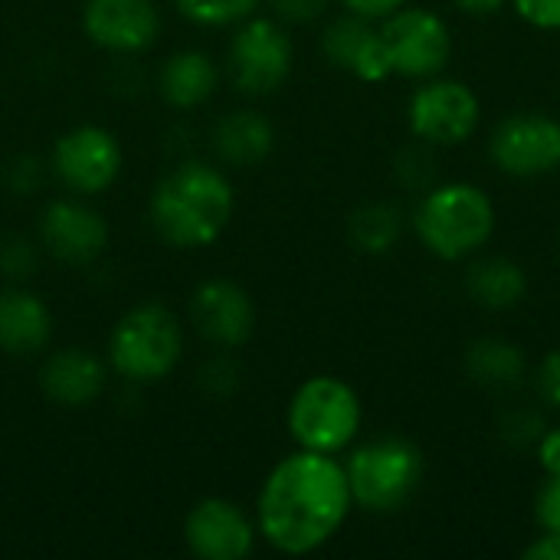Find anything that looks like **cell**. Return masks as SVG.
<instances>
[{
	"label": "cell",
	"instance_id": "obj_1",
	"mask_svg": "<svg viewBox=\"0 0 560 560\" xmlns=\"http://www.w3.org/2000/svg\"><path fill=\"white\" fill-rule=\"evenodd\" d=\"M354 509L345 463L328 453L299 450L285 456L262 482L256 525L282 555H312L325 548Z\"/></svg>",
	"mask_w": 560,
	"mask_h": 560
},
{
	"label": "cell",
	"instance_id": "obj_2",
	"mask_svg": "<svg viewBox=\"0 0 560 560\" xmlns=\"http://www.w3.org/2000/svg\"><path fill=\"white\" fill-rule=\"evenodd\" d=\"M236 207L226 174L203 161H184L151 194V223L177 249H200L220 240Z\"/></svg>",
	"mask_w": 560,
	"mask_h": 560
},
{
	"label": "cell",
	"instance_id": "obj_3",
	"mask_svg": "<svg viewBox=\"0 0 560 560\" xmlns=\"http://www.w3.org/2000/svg\"><path fill=\"white\" fill-rule=\"evenodd\" d=\"M413 233L423 249L443 262L469 259L495 233V203L469 180L433 184L413 210Z\"/></svg>",
	"mask_w": 560,
	"mask_h": 560
},
{
	"label": "cell",
	"instance_id": "obj_4",
	"mask_svg": "<svg viewBox=\"0 0 560 560\" xmlns=\"http://www.w3.org/2000/svg\"><path fill=\"white\" fill-rule=\"evenodd\" d=\"M423 453L400 436L371 440L345 463L354 505L374 515H394L407 509L423 482Z\"/></svg>",
	"mask_w": 560,
	"mask_h": 560
},
{
	"label": "cell",
	"instance_id": "obj_5",
	"mask_svg": "<svg viewBox=\"0 0 560 560\" xmlns=\"http://www.w3.org/2000/svg\"><path fill=\"white\" fill-rule=\"evenodd\" d=\"M285 423L299 450L338 456L361 433V400L341 377L318 374L292 394Z\"/></svg>",
	"mask_w": 560,
	"mask_h": 560
},
{
	"label": "cell",
	"instance_id": "obj_6",
	"mask_svg": "<svg viewBox=\"0 0 560 560\" xmlns=\"http://www.w3.org/2000/svg\"><path fill=\"white\" fill-rule=\"evenodd\" d=\"M180 351H184L180 322L174 318V312L154 302L125 312L108 341L112 368L138 384L167 377L177 368Z\"/></svg>",
	"mask_w": 560,
	"mask_h": 560
},
{
	"label": "cell",
	"instance_id": "obj_7",
	"mask_svg": "<svg viewBox=\"0 0 560 560\" xmlns=\"http://www.w3.org/2000/svg\"><path fill=\"white\" fill-rule=\"evenodd\" d=\"M381 39L390 56L394 75L433 79L453 59V33L446 20L427 7H400L381 20Z\"/></svg>",
	"mask_w": 560,
	"mask_h": 560
},
{
	"label": "cell",
	"instance_id": "obj_8",
	"mask_svg": "<svg viewBox=\"0 0 560 560\" xmlns=\"http://www.w3.org/2000/svg\"><path fill=\"white\" fill-rule=\"evenodd\" d=\"M410 131L420 144L453 148L469 141L479 131L482 105L479 95L459 79H423V85L410 95L407 105Z\"/></svg>",
	"mask_w": 560,
	"mask_h": 560
},
{
	"label": "cell",
	"instance_id": "obj_9",
	"mask_svg": "<svg viewBox=\"0 0 560 560\" xmlns=\"http://www.w3.org/2000/svg\"><path fill=\"white\" fill-rule=\"evenodd\" d=\"M489 154L509 177H548L560 167V121L545 112H515L495 125Z\"/></svg>",
	"mask_w": 560,
	"mask_h": 560
},
{
	"label": "cell",
	"instance_id": "obj_10",
	"mask_svg": "<svg viewBox=\"0 0 560 560\" xmlns=\"http://www.w3.org/2000/svg\"><path fill=\"white\" fill-rule=\"evenodd\" d=\"M230 72L246 95L276 92L292 72V39L276 20L249 16L230 43Z\"/></svg>",
	"mask_w": 560,
	"mask_h": 560
},
{
	"label": "cell",
	"instance_id": "obj_11",
	"mask_svg": "<svg viewBox=\"0 0 560 560\" xmlns=\"http://www.w3.org/2000/svg\"><path fill=\"white\" fill-rule=\"evenodd\" d=\"M52 167L75 194H102L121 171V144L98 125H79L56 141Z\"/></svg>",
	"mask_w": 560,
	"mask_h": 560
},
{
	"label": "cell",
	"instance_id": "obj_12",
	"mask_svg": "<svg viewBox=\"0 0 560 560\" xmlns=\"http://www.w3.org/2000/svg\"><path fill=\"white\" fill-rule=\"evenodd\" d=\"M187 548L203 560H243L256 548V525L226 499H203L184 522Z\"/></svg>",
	"mask_w": 560,
	"mask_h": 560
},
{
	"label": "cell",
	"instance_id": "obj_13",
	"mask_svg": "<svg viewBox=\"0 0 560 560\" xmlns=\"http://www.w3.org/2000/svg\"><path fill=\"white\" fill-rule=\"evenodd\" d=\"M190 318L197 331L220 348H240L256 328V308H253L249 292L230 279L203 282L194 292Z\"/></svg>",
	"mask_w": 560,
	"mask_h": 560
},
{
	"label": "cell",
	"instance_id": "obj_14",
	"mask_svg": "<svg viewBox=\"0 0 560 560\" xmlns=\"http://www.w3.org/2000/svg\"><path fill=\"white\" fill-rule=\"evenodd\" d=\"M82 26L102 49L138 52L154 43L161 16L151 0H89L82 10Z\"/></svg>",
	"mask_w": 560,
	"mask_h": 560
},
{
	"label": "cell",
	"instance_id": "obj_15",
	"mask_svg": "<svg viewBox=\"0 0 560 560\" xmlns=\"http://www.w3.org/2000/svg\"><path fill=\"white\" fill-rule=\"evenodd\" d=\"M322 49L328 62L358 75L361 82H384L387 75H394L387 46L381 39V26H374V20L368 16H338L322 36Z\"/></svg>",
	"mask_w": 560,
	"mask_h": 560
},
{
	"label": "cell",
	"instance_id": "obj_16",
	"mask_svg": "<svg viewBox=\"0 0 560 560\" xmlns=\"http://www.w3.org/2000/svg\"><path fill=\"white\" fill-rule=\"evenodd\" d=\"M39 233L49 253L72 266L92 262L108 243V223L102 220V213L79 200H52L43 213Z\"/></svg>",
	"mask_w": 560,
	"mask_h": 560
},
{
	"label": "cell",
	"instance_id": "obj_17",
	"mask_svg": "<svg viewBox=\"0 0 560 560\" xmlns=\"http://www.w3.org/2000/svg\"><path fill=\"white\" fill-rule=\"evenodd\" d=\"M39 387L59 407H89L105 390V364L92 351L66 348L43 364Z\"/></svg>",
	"mask_w": 560,
	"mask_h": 560
},
{
	"label": "cell",
	"instance_id": "obj_18",
	"mask_svg": "<svg viewBox=\"0 0 560 560\" xmlns=\"http://www.w3.org/2000/svg\"><path fill=\"white\" fill-rule=\"evenodd\" d=\"M52 338V315L46 302L26 289L0 292V351L23 358L46 348Z\"/></svg>",
	"mask_w": 560,
	"mask_h": 560
},
{
	"label": "cell",
	"instance_id": "obj_19",
	"mask_svg": "<svg viewBox=\"0 0 560 560\" xmlns=\"http://www.w3.org/2000/svg\"><path fill=\"white\" fill-rule=\"evenodd\" d=\"M466 292H469V299L479 308L509 312V308H515L525 299L528 279H525V269L518 262H512L505 256H489V259H479L469 269Z\"/></svg>",
	"mask_w": 560,
	"mask_h": 560
},
{
	"label": "cell",
	"instance_id": "obj_20",
	"mask_svg": "<svg viewBox=\"0 0 560 560\" xmlns=\"http://www.w3.org/2000/svg\"><path fill=\"white\" fill-rule=\"evenodd\" d=\"M217 89V66L207 52L184 49L174 52L161 69V95L177 108H194L207 102Z\"/></svg>",
	"mask_w": 560,
	"mask_h": 560
},
{
	"label": "cell",
	"instance_id": "obj_21",
	"mask_svg": "<svg viewBox=\"0 0 560 560\" xmlns=\"http://www.w3.org/2000/svg\"><path fill=\"white\" fill-rule=\"evenodd\" d=\"M466 374L486 390H509L525 381V354L505 338H479L466 348Z\"/></svg>",
	"mask_w": 560,
	"mask_h": 560
},
{
	"label": "cell",
	"instance_id": "obj_22",
	"mask_svg": "<svg viewBox=\"0 0 560 560\" xmlns=\"http://www.w3.org/2000/svg\"><path fill=\"white\" fill-rule=\"evenodd\" d=\"M272 125L259 115V112H230L220 125H217V151L223 161L249 167L259 164L269 151H272Z\"/></svg>",
	"mask_w": 560,
	"mask_h": 560
},
{
	"label": "cell",
	"instance_id": "obj_23",
	"mask_svg": "<svg viewBox=\"0 0 560 560\" xmlns=\"http://www.w3.org/2000/svg\"><path fill=\"white\" fill-rule=\"evenodd\" d=\"M404 233V213L390 203H368L351 217V243L361 253H390Z\"/></svg>",
	"mask_w": 560,
	"mask_h": 560
},
{
	"label": "cell",
	"instance_id": "obj_24",
	"mask_svg": "<svg viewBox=\"0 0 560 560\" xmlns=\"http://www.w3.org/2000/svg\"><path fill=\"white\" fill-rule=\"evenodd\" d=\"M184 16L203 26H230L253 16L259 0H174Z\"/></svg>",
	"mask_w": 560,
	"mask_h": 560
},
{
	"label": "cell",
	"instance_id": "obj_25",
	"mask_svg": "<svg viewBox=\"0 0 560 560\" xmlns=\"http://www.w3.org/2000/svg\"><path fill=\"white\" fill-rule=\"evenodd\" d=\"M512 7L535 30H560V0H512Z\"/></svg>",
	"mask_w": 560,
	"mask_h": 560
},
{
	"label": "cell",
	"instance_id": "obj_26",
	"mask_svg": "<svg viewBox=\"0 0 560 560\" xmlns=\"http://www.w3.org/2000/svg\"><path fill=\"white\" fill-rule=\"evenodd\" d=\"M535 518L541 532H560V476H548L535 499Z\"/></svg>",
	"mask_w": 560,
	"mask_h": 560
},
{
	"label": "cell",
	"instance_id": "obj_27",
	"mask_svg": "<svg viewBox=\"0 0 560 560\" xmlns=\"http://www.w3.org/2000/svg\"><path fill=\"white\" fill-rule=\"evenodd\" d=\"M538 394H541V400L548 404V407H555L560 410V348H555L545 361H541V368H538Z\"/></svg>",
	"mask_w": 560,
	"mask_h": 560
},
{
	"label": "cell",
	"instance_id": "obj_28",
	"mask_svg": "<svg viewBox=\"0 0 560 560\" xmlns=\"http://www.w3.org/2000/svg\"><path fill=\"white\" fill-rule=\"evenodd\" d=\"M272 10L289 23H312L328 10V0H272Z\"/></svg>",
	"mask_w": 560,
	"mask_h": 560
},
{
	"label": "cell",
	"instance_id": "obj_29",
	"mask_svg": "<svg viewBox=\"0 0 560 560\" xmlns=\"http://www.w3.org/2000/svg\"><path fill=\"white\" fill-rule=\"evenodd\" d=\"M538 463L548 476H560V427H551L538 436Z\"/></svg>",
	"mask_w": 560,
	"mask_h": 560
},
{
	"label": "cell",
	"instance_id": "obj_30",
	"mask_svg": "<svg viewBox=\"0 0 560 560\" xmlns=\"http://www.w3.org/2000/svg\"><path fill=\"white\" fill-rule=\"evenodd\" d=\"M348 13H358V16H368V20H384L390 16L394 10H400L407 0H341Z\"/></svg>",
	"mask_w": 560,
	"mask_h": 560
},
{
	"label": "cell",
	"instance_id": "obj_31",
	"mask_svg": "<svg viewBox=\"0 0 560 560\" xmlns=\"http://www.w3.org/2000/svg\"><path fill=\"white\" fill-rule=\"evenodd\" d=\"M525 560H560V532H545L541 538H535L525 551Z\"/></svg>",
	"mask_w": 560,
	"mask_h": 560
},
{
	"label": "cell",
	"instance_id": "obj_32",
	"mask_svg": "<svg viewBox=\"0 0 560 560\" xmlns=\"http://www.w3.org/2000/svg\"><path fill=\"white\" fill-rule=\"evenodd\" d=\"M505 3L509 0H453V7L466 16H495L499 10H505Z\"/></svg>",
	"mask_w": 560,
	"mask_h": 560
}]
</instances>
